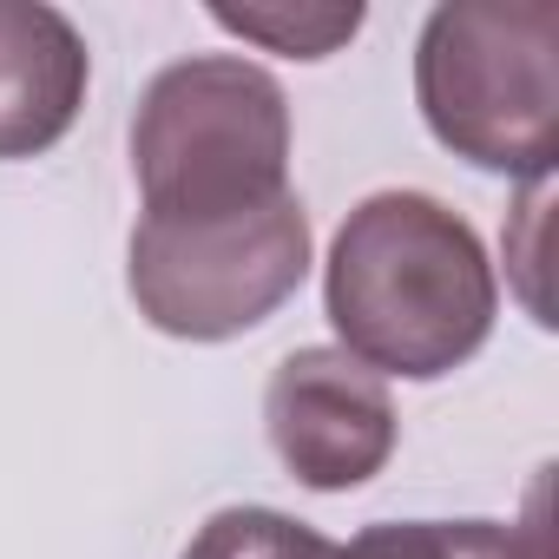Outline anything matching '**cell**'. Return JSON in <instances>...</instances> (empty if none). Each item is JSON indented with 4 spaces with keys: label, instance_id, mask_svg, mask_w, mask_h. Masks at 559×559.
Returning a JSON list of instances; mask_svg holds the SVG:
<instances>
[{
    "label": "cell",
    "instance_id": "cell-1",
    "mask_svg": "<svg viewBox=\"0 0 559 559\" xmlns=\"http://www.w3.org/2000/svg\"><path fill=\"white\" fill-rule=\"evenodd\" d=\"M323 317L369 376L441 382L487 349L500 284L461 211L428 191H369L330 243Z\"/></svg>",
    "mask_w": 559,
    "mask_h": 559
},
{
    "label": "cell",
    "instance_id": "cell-2",
    "mask_svg": "<svg viewBox=\"0 0 559 559\" xmlns=\"http://www.w3.org/2000/svg\"><path fill=\"white\" fill-rule=\"evenodd\" d=\"M145 217L204 224L290 198V99L243 53H191L152 73L132 112Z\"/></svg>",
    "mask_w": 559,
    "mask_h": 559
},
{
    "label": "cell",
    "instance_id": "cell-3",
    "mask_svg": "<svg viewBox=\"0 0 559 559\" xmlns=\"http://www.w3.org/2000/svg\"><path fill=\"white\" fill-rule=\"evenodd\" d=\"M415 106L454 158L546 185L559 158V8L448 0L415 40Z\"/></svg>",
    "mask_w": 559,
    "mask_h": 559
},
{
    "label": "cell",
    "instance_id": "cell-4",
    "mask_svg": "<svg viewBox=\"0 0 559 559\" xmlns=\"http://www.w3.org/2000/svg\"><path fill=\"white\" fill-rule=\"evenodd\" d=\"M310 276V211L304 198H276L243 217L158 224L139 217L126 243V290L158 336L230 343L270 323Z\"/></svg>",
    "mask_w": 559,
    "mask_h": 559
},
{
    "label": "cell",
    "instance_id": "cell-5",
    "mask_svg": "<svg viewBox=\"0 0 559 559\" xmlns=\"http://www.w3.org/2000/svg\"><path fill=\"white\" fill-rule=\"evenodd\" d=\"M263 435L290 480L317 493L369 487L402 441L389 382L343 349H290L263 389Z\"/></svg>",
    "mask_w": 559,
    "mask_h": 559
},
{
    "label": "cell",
    "instance_id": "cell-6",
    "mask_svg": "<svg viewBox=\"0 0 559 559\" xmlns=\"http://www.w3.org/2000/svg\"><path fill=\"white\" fill-rule=\"evenodd\" d=\"M93 53L47 0H0V165L53 152L86 106Z\"/></svg>",
    "mask_w": 559,
    "mask_h": 559
},
{
    "label": "cell",
    "instance_id": "cell-7",
    "mask_svg": "<svg viewBox=\"0 0 559 559\" xmlns=\"http://www.w3.org/2000/svg\"><path fill=\"white\" fill-rule=\"evenodd\" d=\"M211 21L263 53H284V60H330L336 47H349L369 21L362 0H349V8H323V0H243V8H230V0H217Z\"/></svg>",
    "mask_w": 559,
    "mask_h": 559
},
{
    "label": "cell",
    "instance_id": "cell-8",
    "mask_svg": "<svg viewBox=\"0 0 559 559\" xmlns=\"http://www.w3.org/2000/svg\"><path fill=\"white\" fill-rule=\"evenodd\" d=\"M336 559H546L520 526L500 520H376Z\"/></svg>",
    "mask_w": 559,
    "mask_h": 559
},
{
    "label": "cell",
    "instance_id": "cell-9",
    "mask_svg": "<svg viewBox=\"0 0 559 559\" xmlns=\"http://www.w3.org/2000/svg\"><path fill=\"white\" fill-rule=\"evenodd\" d=\"M178 559H336V546L276 507H217Z\"/></svg>",
    "mask_w": 559,
    "mask_h": 559
}]
</instances>
